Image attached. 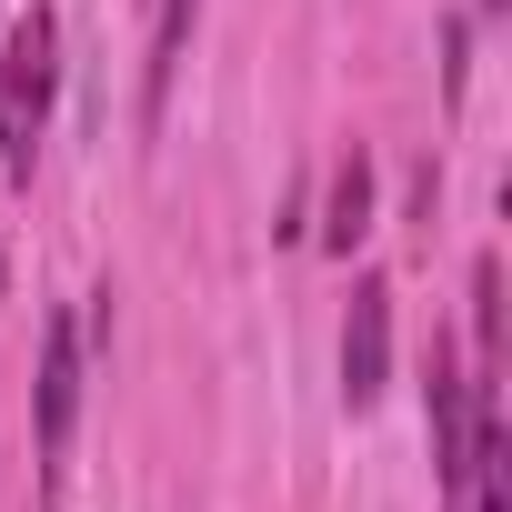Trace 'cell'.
I'll list each match as a JSON object with an SVG mask.
<instances>
[{
    "label": "cell",
    "instance_id": "6da1fadb",
    "mask_svg": "<svg viewBox=\"0 0 512 512\" xmlns=\"http://www.w3.org/2000/svg\"><path fill=\"white\" fill-rule=\"evenodd\" d=\"M51 101H61V21L31 0V21H11L0 41V181H31Z\"/></svg>",
    "mask_w": 512,
    "mask_h": 512
},
{
    "label": "cell",
    "instance_id": "5b68a950",
    "mask_svg": "<svg viewBox=\"0 0 512 512\" xmlns=\"http://www.w3.org/2000/svg\"><path fill=\"white\" fill-rule=\"evenodd\" d=\"M191 21H201V0H161V11H151V71H141V111H151V121L171 111V81H181V51H191Z\"/></svg>",
    "mask_w": 512,
    "mask_h": 512
},
{
    "label": "cell",
    "instance_id": "3957f363",
    "mask_svg": "<svg viewBox=\"0 0 512 512\" xmlns=\"http://www.w3.org/2000/svg\"><path fill=\"white\" fill-rule=\"evenodd\" d=\"M81 322L71 312H51L41 322V402H31V422H41V462H61L71 452V422H81Z\"/></svg>",
    "mask_w": 512,
    "mask_h": 512
},
{
    "label": "cell",
    "instance_id": "52a82bcc",
    "mask_svg": "<svg viewBox=\"0 0 512 512\" xmlns=\"http://www.w3.org/2000/svg\"><path fill=\"white\" fill-rule=\"evenodd\" d=\"M482 11H502V0H482Z\"/></svg>",
    "mask_w": 512,
    "mask_h": 512
},
{
    "label": "cell",
    "instance_id": "8992f818",
    "mask_svg": "<svg viewBox=\"0 0 512 512\" xmlns=\"http://www.w3.org/2000/svg\"><path fill=\"white\" fill-rule=\"evenodd\" d=\"M472 332H482V372L502 362V272L472 262Z\"/></svg>",
    "mask_w": 512,
    "mask_h": 512
},
{
    "label": "cell",
    "instance_id": "277c9868",
    "mask_svg": "<svg viewBox=\"0 0 512 512\" xmlns=\"http://www.w3.org/2000/svg\"><path fill=\"white\" fill-rule=\"evenodd\" d=\"M362 231H372V151L352 141L342 161H332V201H322V251H362Z\"/></svg>",
    "mask_w": 512,
    "mask_h": 512
},
{
    "label": "cell",
    "instance_id": "7a4b0ae2",
    "mask_svg": "<svg viewBox=\"0 0 512 512\" xmlns=\"http://www.w3.org/2000/svg\"><path fill=\"white\" fill-rule=\"evenodd\" d=\"M382 382H392V282L362 272V282H352V322H342V402L372 412Z\"/></svg>",
    "mask_w": 512,
    "mask_h": 512
}]
</instances>
